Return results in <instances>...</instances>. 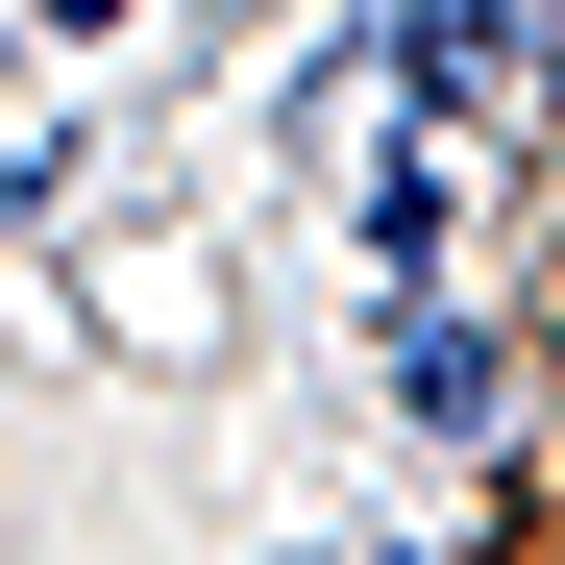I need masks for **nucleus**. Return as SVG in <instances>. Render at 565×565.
<instances>
[{"label": "nucleus", "mask_w": 565, "mask_h": 565, "mask_svg": "<svg viewBox=\"0 0 565 565\" xmlns=\"http://www.w3.org/2000/svg\"><path fill=\"white\" fill-rule=\"evenodd\" d=\"M25 198H50V148H25V124H0V222H25Z\"/></svg>", "instance_id": "f257e3e1"}, {"label": "nucleus", "mask_w": 565, "mask_h": 565, "mask_svg": "<svg viewBox=\"0 0 565 565\" xmlns=\"http://www.w3.org/2000/svg\"><path fill=\"white\" fill-rule=\"evenodd\" d=\"M541 50H565V0H541Z\"/></svg>", "instance_id": "f03ea898"}]
</instances>
